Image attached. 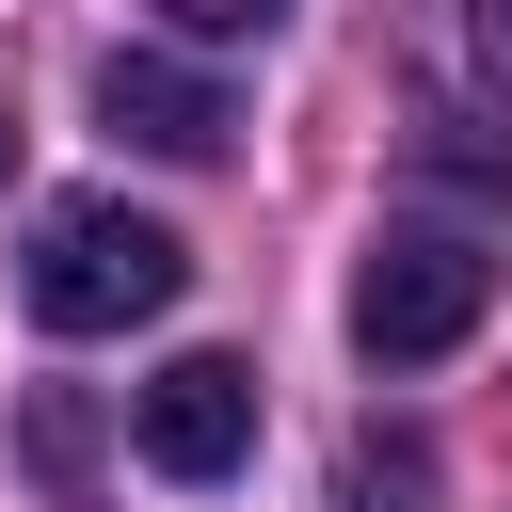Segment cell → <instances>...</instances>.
I'll list each match as a JSON object with an SVG mask.
<instances>
[{
  "label": "cell",
  "mask_w": 512,
  "mask_h": 512,
  "mask_svg": "<svg viewBox=\"0 0 512 512\" xmlns=\"http://www.w3.org/2000/svg\"><path fill=\"white\" fill-rule=\"evenodd\" d=\"M464 48H480V64L512 80V0H464Z\"/></svg>",
  "instance_id": "obj_7"
},
{
  "label": "cell",
  "mask_w": 512,
  "mask_h": 512,
  "mask_svg": "<svg viewBox=\"0 0 512 512\" xmlns=\"http://www.w3.org/2000/svg\"><path fill=\"white\" fill-rule=\"evenodd\" d=\"M176 288H192V240H176L160 208H128V192L48 208L32 256H16V304H32L48 336H128V320H160Z\"/></svg>",
  "instance_id": "obj_1"
},
{
  "label": "cell",
  "mask_w": 512,
  "mask_h": 512,
  "mask_svg": "<svg viewBox=\"0 0 512 512\" xmlns=\"http://www.w3.org/2000/svg\"><path fill=\"white\" fill-rule=\"evenodd\" d=\"M480 320H496V256H480V240H448V224L368 240V272H352V352H368V368H432V352H464Z\"/></svg>",
  "instance_id": "obj_2"
},
{
  "label": "cell",
  "mask_w": 512,
  "mask_h": 512,
  "mask_svg": "<svg viewBox=\"0 0 512 512\" xmlns=\"http://www.w3.org/2000/svg\"><path fill=\"white\" fill-rule=\"evenodd\" d=\"M176 32H208V48H240V32H272V0H160Z\"/></svg>",
  "instance_id": "obj_6"
},
{
  "label": "cell",
  "mask_w": 512,
  "mask_h": 512,
  "mask_svg": "<svg viewBox=\"0 0 512 512\" xmlns=\"http://www.w3.org/2000/svg\"><path fill=\"white\" fill-rule=\"evenodd\" d=\"M96 112H112L144 160H224V144H240L224 80H208V64H176V48H112V64H96Z\"/></svg>",
  "instance_id": "obj_4"
},
{
  "label": "cell",
  "mask_w": 512,
  "mask_h": 512,
  "mask_svg": "<svg viewBox=\"0 0 512 512\" xmlns=\"http://www.w3.org/2000/svg\"><path fill=\"white\" fill-rule=\"evenodd\" d=\"M128 448H144L160 480H240V448H256V368H240V352H176V368L128 400Z\"/></svg>",
  "instance_id": "obj_3"
},
{
  "label": "cell",
  "mask_w": 512,
  "mask_h": 512,
  "mask_svg": "<svg viewBox=\"0 0 512 512\" xmlns=\"http://www.w3.org/2000/svg\"><path fill=\"white\" fill-rule=\"evenodd\" d=\"M416 160H432V176H464V192H512V128H480V112H432V128H416Z\"/></svg>",
  "instance_id": "obj_5"
}]
</instances>
